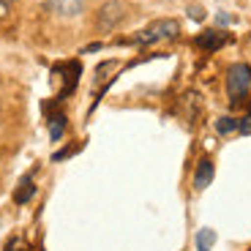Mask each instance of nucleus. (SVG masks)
I'll return each mask as SVG.
<instances>
[{
    "mask_svg": "<svg viewBox=\"0 0 251 251\" xmlns=\"http://www.w3.org/2000/svg\"><path fill=\"white\" fill-rule=\"evenodd\" d=\"M66 126H69V120H66V115H63V112H52L50 115V137H52V142L63 139Z\"/></svg>",
    "mask_w": 251,
    "mask_h": 251,
    "instance_id": "1a4fd4ad",
    "label": "nucleus"
},
{
    "mask_svg": "<svg viewBox=\"0 0 251 251\" xmlns=\"http://www.w3.org/2000/svg\"><path fill=\"white\" fill-rule=\"evenodd\" d=\"M63 69H66V85H63V90H60V96H57V101H63L66 96H71L76 90V82H79V74H82V66L76 60H71V63H63Z\"/></svg>",
    "mask_w": 251,
    "mask_h": 251,
    "instance_id": "423d86ee",
    "label": "nucleus"
},
{
    "mask_svg": "<svg viewBox=\"0 0 251 251\" xmlns=\"http://www.w3.org/2000/svg\"><path fill=\"white\" fill-rule=\"evenodd\" d=\"M180 33V22L177 19H156L153 25H148L145 30H139L137 36L131 38V44L137 47H153L161 44V41H172Z\"/></svg>",
    "mask_w": 251,
    "mask_h": 251,
    "instance_id": "f257e3e1",
    "label": "nucleus"
},
{
    "mask_svg": "<svg viewBox=\"0 0 251 251\" xmlns=\"http://www.w3.org/2000/svg\"><path fill=\"white\" fill-rule=\"evenodd\" d=\"M33 197H36V183H33L30 175H25L22 180H19L17 191H14V202H17V205H27Z\"/></svg>",
    "mask_w": 251,
    "mask_h": 251,
    "instance_id": "6e6552de",
    "label": "nucleus"
},
{
    "mask_svg": "<svg viewBox=\"0 0 251 251\" xmlns=\"http://www.w3.org/2000/svg\"><path fill=\"white\" fill-rule=\"evenodd\" d=\"M47 8L60 19H74L85 11V0H47Z\"/></svg>",
    "mask_w": 251,
    "mask_h": 251,
    "instance_id": "20e7f679",
    "label": "nucleus"
},
{
    "mask_svg": "<svg viewBox=\"0 0 251 251\" xmlns=\"http://www.w3.org/2000/svg\"><path fill=\"white\" fill-rule=\"evenodd\" d=\"M213 175H216L213 161H210V158H202V161L197 164V170H194V188H197V191L207 188L210 183H213Z\"/></svg>",
    "mask_w": 251,
    "mask_h": 251,
    "instance_id": "0eeeda50",
    "label": "nucleus"
},
{
    "mask_svg": "<svg viewBox=\"0 0 251 251\" xmlns=\"http://www.w3.org/2000/svg\"><path fill=\"white\" fill-rule=\"evenodd\" d=\"M216 131H219L221 137H226V134H235V131H238V118H229V115L219 118V120H216Z\"/></svg>",
    "mask_w": 251,
    "mask_h": 251,
    "instance_id": "9b49d317",
    "label": "nucleus"
},
{
    "mask_svg": "<svg viewBox=\"0 0 251 251\" xmlns=\"http://www.w3.org/2000/svg\"><path fill=\"white\" fill-rule=\"evenodd\" d=\"M188 17H191V19H202L205 14H202V8H188Z\"/></svg>",
    "mask_w": 251,
    "mask_h": 251,
    "instance_id": "2eb2a0df",
    "label": "nucleus"
},
{
    "mask_svg": "<svg viewBox=\"0 0 251 251\" xmlns=\"http://www.w3.org/2000/svg\"><path fill=\"white\" fill-rule=\"evenodd\" d=\"M126 17V6L120 3V0H107L104 6L99 8V14H96V27H99L101 33H109L118 27V22Z\"/></svg>",
    "mask_w": 251,
    "mask_h": 251,
    "instance_id": "7ed1b4c3",
    "label": "nucleus"
},
{
    "mask_svg": "<svg viewBox=\"0 0 251 251\" xmlns=\"http://www.w3.org/2000/svg\"><path fill=\"white\" fill-rule=\"evenodd\" d=\"M251 90V66L249 63H232L226 69V96L240 101Z\"/></svg>",
    "mask_w": 251,
    "mask_h": 251,
    "instance_id": "f03ea898",
    "label": "nucleus"
},
{
    "mask_svg": "<svg viewBox=\"0 0 251 251\" xmlns=\"http://www.w3.org/2000/svg\"><path fill=\"white\" fill-rule=\"evenodd\" d=\"M3 251H33V249L27 246V240H22V238L17 235V238H11V240H8V243H6V249H3Z\"/></svg>",
    "mask_w": 251,
    "mask_h": 251,
    "instance_id": "f8f14e48",
    "label": "nucleus"
},
{
    "mask_svg": "<svg viewBox=\"0 0 251 251\" xmlns=\"http://www.w3.org/2000/svg\"><path fill=\"white\" fill-rule=\"evenodd\" d=\"M194 243H197V251H213V246H216V232L205 226V229H200V232H197Z\"/></svg>",
    "mask_w": 251,
    "mask_h": 251,
    "instance_id": "9d476101",
    "label": "nucleus"
},
{
    "mask_svg": "<svg viewBox=\"0 0 251 251\" xmlns=\"http://www.w3.org/2000/svg\"><path fill=\"white\" fill-rule=\"evenodd\" d=\"M226 41H229V36H226L224 30H202L200 36L194 38V44L205 52H219Z\"/></svg>",
    "mask_w": 251,
    "mask_h": 251,
    "instance_id": "39448f33",
    "label": "nucleus"
},
{
    "mask_svg": "<svg viewBox=\"0 0 251 251\" xmlns=\"http://www.w3.org/2000/svg\"><path fill=\"white\" fill-rule=\"evenodd\" d=\"M238 134H251V112L238 118Z\"/></svg>",
    "mask_w": 251,
    "mask_h": 251,
    "instance_id": "ddd939ff",
    "label": "nucleus"
},
{
    "mask_svg": "<svg viewBox=\"0 0 251 251\" xmlns=\"http://www.w3.org/2000/svg\"><path fill=\"white\" fill-rule=\"evenodd\" d=\"M14 3H17V0H0V19H6L8 14H11Z\"/></svg>",
    "mask_w": 251,
    "mask_h": 251,
    "instance_id": "4468645a",
    "label": "nucleus"
}]
</instances>
